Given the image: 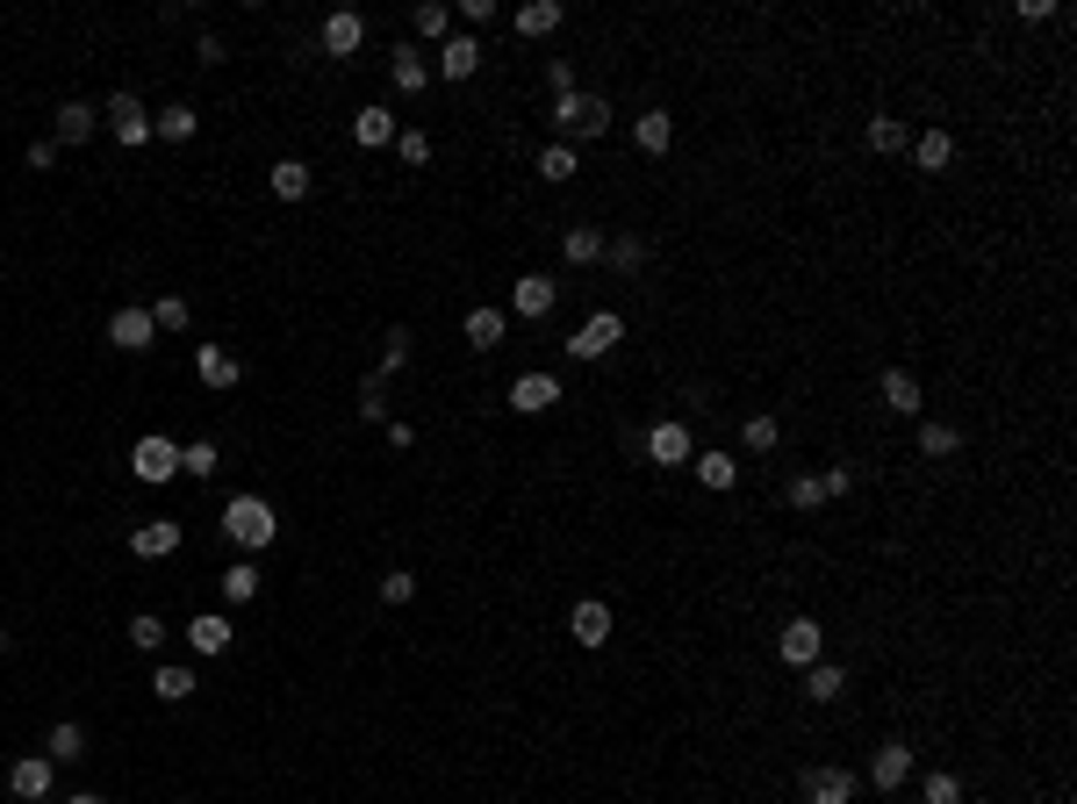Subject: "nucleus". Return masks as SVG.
I'll return each instance as SVG.
<instances>
[{"mask_svg":"<svg viewBox=\"0 0 1077 804\" xmlns=\"http://www.w3.org/2000/svg\"><path fill=\"white\" fill-rule=\"evenodd\" d=\"M8 647H14V632H0V654H8Z\"/></svg>","mask_w":1077,"mask_h":804,"instance_id":"nucleus-53","label":"nucleus"},{"mask_svg":"<svg viewBox=\"0 0 1077 804\" xmlns=\"http://www.w3.org/2000/svg\"><path fill=\"white\" fill-rule=\"evenodd\" d=\"M510 302H518V316H546L560 302V287H553V273H525L518 287H510Z\"/></svg>","mask_w":1077,"mask_h":804,"instance_id":"nucleus-22","label":"nucleus"},{"mask_svg":"<svg viewBox=\"0 0 1077 804\" xmlns=\"http://www.w3.org/2000/svg\"><path fill=\"white\" fill-rule=\"evenodd\" d=\"M632 144H640L647 159H669V144H675V115H669V109L632 115Z\"/></svg>","mask_w":1077,"mask_h":804,"instance_id":"nucleus-18","label":"nucleus"},{"mask_svg":"<svg viewBox=\"0 0 1077 804\" xmlns=\"http://www.w3.org/2000/svg\"><path fill=\"white\" fill-rule=\"evenodd\" d=\"M783 503H791V510H826L833 503L826 475H791V481H783Z\"/></svg>","mask_w":1077,"mask_h":804,"instance_id":"nucleus-32","label":"nucleus"},{"mask_svg":"<svg viewBox=\"0 0 1077 804\" xmlns=\"http://www.w3.org/2000/svg\"><path fill=\"white\" fill-rule=\"evenodd\" d=\"M546 86H553V101L575 94V65H568V58H546Z\"/></svg>","mask_w":1077,"mask_h":804,"instance_id":"nucleus-51","label":"nucleus"},{"mask_svg":"<svg viewBox=\"0 0 1077 804\" xmlns=\"http://www.w3.org/2000/svg\"><path fill=\"white\" fill-rule=\"evenodd\" d=\"M575 173H582V165H575V144H546L539 151V180H553V187H560V180H575Z\"/></svg>","mask_w":1077,"mask_h":804,"instance_id":"nucleus-41","label":"nucleus"},{"mask_svg":"<svg viewBox=\"0 0 1077 804\" xmlns=\"http://www.w3.org/2000/svg\"><path fill=\"white\" fill-rule=\"evenodd\" d=\"M963 804H992V797H963Z\"/></svg>","mask_w":1077,"mask_h":804,"instance_id":"nucleus-54","label":"nucleus"},{"mask_svg":"<svg viewBox=\"0 0 1077 804\" xmlns=\"http://www.w3.org/2000/svg\"><path fill=\"white\" fill-rule=\"evenodd\" d=\"M560 259H568V266H597L603 259V231H589V223L560 231Z\"/></svg>","mask_w":1077,"mask_h":804,"instance_id":"nucleus-27","label":"nucleus"},{"mask_svg":"<svg viewBox=\"0 0 1077 804\" xmlns=\"http://www.w3.org/2000/svg\"><path fill=\"white\" fill-rule=\"evenodd\" d=\"M603 259H611L618 273H640L647 266V245H640V237H603Z\"/></svg>","mask_w":1077,"mask_h":804,"instance_id":"nucleus-43","label":"nucleus"},{"mask_svg":"<svg viewBox=\"0 0 1077 804\" xmlns=\"http://www.w3.org/2000/svg\"><path fill=\"white\" fill-rule=\"evenodd\" d=\"M130 553L136 560H165V553H180V518H144L130 532Z\"/></svg>","mask_w":1077,"mask_h":804,"instance_id":"nucleus-15","label":"nucleus"},{"mask_svg":"<svg viewBox=\"0 0 1077 804\" xmlns=\"http://www.w3.org/2000/svg\"><path fill=\"white\" fill-rule=\"evenodd\" d=\"M353 136H359L367 151L396 144V115H388V109H359V115H353Z\"/></svg>","mask_w":1077,"mask_h":804,"instance_id":"nucleus-31","label":"nucleus"},{"mask_svg":"<svg viewBox=\"0 0 1077 804\" xmlns=\"http://www.w3.org/2000/svg\"><path fill=\"white\" fill-rule=\"evenodd\" d=\"M560 22H568V8H560V0H525L510 29H518V37H553Z\"/></svg>","mask_w":1077,"mask_h":804,"instance_id":"nucleus-23","label":"nucleus"},{"mask_svg":"<svg viewBox=\"0 0 1077 804\" xmlns=\"http://www.w3.org/2000/svg\"><path fill=\"white\" fill-rule=\"evenodd\" d=\"M905 151H913L919 173H948V165H955V136H948V130H919Z\"/></svg>","mask_w":1077,"mask_h":804,"instance_id":"nucleus-19","label":"nucleus"},{"mask_svg":"<svg viewBox=\"0 0 1077 804\" xmlns=\"http://www.w3.org/2000/svg\"><path fill=\"white\" fill-rule=\"evenodd\" d=\"M130 475L136 481H173L180 475V446H173V438H159V431L136 438V446H130Z\"/></svg>","mask_w":1077,"mask_h":804,"instance_id":"nucleus-8","label":"nucleus"},{"mask_svg":"<svg viewBox=\"0 0 1077 804\" xmlns=\"http://www.w3.org/2000/svg\"><path fill=\"white\" fill-rule=\"evenodd\" d=\"M223 539H237V546H252V553H260V546H273L281 539V518H273V503L266 496H231V503H223Z\"/></svg>","mask_w":1077,"mask_h":804,"instance_id":"nucleus-1","label":"nucleus"},{"mask_svg":"<svg viewBox=\"0 0 1077 804\" xmlns=\"http://www.w3.org/2000/svg\"><path fill=\"white\" fill-rule=\"evenodd\" d=\"M876 396H884L891 417H919L927 388H919V374H913V367H884V374H876Z\"/></svg>","mask_w":1077,"mask_h":804,"instance_id":"nucleus-9","label":"nucleus"},{"mask_svg":"<svg viewBox=\"0 0 1077 804\" xmlns=\"http://www.w3.org/2000/svg\"><path fill=\"white\" fill-rule=\"evenodd\" d=\"M475 72H481V43L475 37H446V43H438V80L460 86V80H475Z\"/></svg>","mask_w":1077,"mask_h":804,"instance_id":"nucleus-16","label":"nucleus"},{"mask_svg":"<svg viewBox=\"0 0 1077 804\" xmlns=\"http://www.w3.org/2000/svg\"><path fill=\"white\" fill-rule=\"evenodd\" d=\"M109 123H115V144H151V115H144V101H136V94H115L109 101Z\"/></svg>","mask_w":1077,"mask_h":804,"instance_id":"nucleus-17","label":"nucleus"},{"mask_svg":"<svg viewBox=\"0 0 1077 804\" xmlns=\"http://www.w3.org/2000/svg\"><path fill=\"white\" fill-rule=\"evenodd\" d=\"M216 582H223V597H231V603H252V597H260V568H252V560H231Z\"/></svg>","mask_w":1077,"mask_h":804,"instance_id":"nucleus-37","label":"nucleus"},{"mask_svg":"<svg viewBox=\"0 0 1077 804\" xmlns=\"http://www.w3.org/2000/svg\"><path fill=\"white\" fill-rule=\"evenodd\" d=\"M819 654H826V625H819L812 611H805V618H791V625L776 632V661H783V669H812Z\"/></svg>","mask_w":1077,"mask_h":804,"instance_id":"nucleus-4","label":"nucleus"},{"mask_svg":"<svg viewBox=\"0 0 1077 804\" xmlns=\"http://www.w3.org/2000/svg\"><path fill=\"white\" fill-rule=\"evenodd\" d=\"M194 374H202V388H237V359L223 353V345H202V353H194Z\"/></svg>","mask_w":1077,"mask_h":804,"instance_id":"nucleus-24","label":"nucleus"},{"mask_svg":"<svg viewBox=\"0 0 1077 804\" xmlns=\"http://www.w3.org/2000/svg\"><path fill=\"white\" fill-rule=\"evenodd\" d=\"M65 804H101V797H94V791H80V797H65Z\"/></svg>","mask_w":1077,"mask_h":804,"instance_id":"nucleus-52","label":"nucleus"},{"mask_svg":"<svg viewBox=\"0 0 1077 804\" xmlns=\"http://www.w3.org/2000/svg\"><path fill=\"white\" fill-rule=\"evenodd\" d=\"M187 295H159V302H151V324H159V330H187Z\"/></svg>","mask_w":1077,"mask_h":804,"instance_id":"nucleus-46","label":"nucleus"},{"mask_svg":"<svg viewBox=\"0 0 1077 804\" xmlns=\"http://www.w3.org/2000/svg\"><path fill=\"white\" fill-rule=\"evenodd\" d=\"M388 80H396L403 94H424V80H431V65H424V58H417V51H409V43H403V51L388 58Z\"/></svg>","mask_w":1077,"mask_h":804,"instance_id":"nucleus-36","label":"nucleus"},{"mask_svg":"<svg viewBox=\"0 0 1077 804\" xmlns=\"http://www.w3.org/2000/svg\"><path fill=\"white\" fill-rule=\"evenodd\" d=\"M640 452H647L654 467H690V460H697V438H690V424H682V417H661V424H647Z\"/></svg>","mask_w":1077,"mask_h":804,"instance_id":"nucleus-2","label":"nucleus"},{"mask_svg":"<svg viewBox=\"0 0 1077 804\" xmlns=\"http://www.w3.org/2000/svg\"><path fill=\"white\" fill-rule=\"evenodd\" d=\"M409 597H417V574H409V568L382 574V603H409Z\"/></svg>","mask_w":1077,"mask_h":804,"instance_id":"nucleus-50","label":"nucleus"},{"mask_svg":"<svg viewBox=\"0 0 1077 804\" xmlns=\"http://www.w3.org/2000/svg\"><path fill=\"white\" fill-rule=\"evenodd\" d=\"M359 417H367V424L388 417V381H382V374H367V381H359Z\"/></svg>","mask_w":1077,"mask_h":804,"instance_id":"nucleus-47","label":"nucleus"},{"mask_svg":"<svg viewBox=\"0 0 1077 804\" xmlns=\"http://www.w3.org/2000/svg\"><path fill=\"white\" fill-rule=\"evenodd\" d=\"M862 136H870V151H876V159H898V151L913 144V130H905L898 115H870V130H862Z\"/></svg>","mask_w":1077,"mask_h":804,"instance_id":"nucleus-28","label":"nucleus"},{"mask_svg":"<svg viewBox=\"0 0 1077 804\" xmlns=\"http://www.w3.org/2000/svg\"><path fill=\"white\" fill-rule=\"evenodd\" d=\"M396 151H403V165H431V136L424 130H396Z\"/></svg>","mask_w":1077,"mask_h":804,"instance_id":"nucleus-49","label":"nucleus"},{"mask_svg":"<svg viewBox=\"0 0 1077 804\" xmlns=\"http://www.w3.org/2000/svg\"><path fill=\"white\" fill-rule=\"evenodd\" d=\"M797 797L805 804H855V769H841V762H819L797 776Z\"/></svg>","mask_w":1077,"mask_h":804,"instance_id":"nucleus-7","label":"nucleus"},{"mask_svg":"<svg viewBox=\"0 0 1077 804\" xmlns=\"http://www.w3.org/2000/svg\"><path fill=\"white\" fill-rule=\"evenodd\" d=\"M955 452H963L955 424H919V460H955Z\"/></svg>","mask_w":1077,"mask_h":804,"instance_id":"nucleus-33","label":"nucleus"},{"mask_svg":"<svg viewBox=\"0 0 1077 804\" xmlns=\"http://www.w3.org/2000/svg\"><path fill=\"white\" fill-rule=\"evenodd\" d=\"M151 690H159V704H187L202 682H194V669H173V661H165V669L151 675Z\"/></svg>","mask_w":1077,"mask_h":804,"instance_id":"nucleus-35","label":"nucleus"},{"mask_svg":"<svg viewBox=\"0 0 1077 804\" xmlns=\"http://www.w3.org/2000/svg\"><path fill=\"white\" fill-rule=\"evenodd\" d=\"M553 403H560L553 374H518V381H510V409H518V417H546Z\"/></svg>","mask_w":1077,"mask_h":804,"instance_id":"nucleus-14","label":"nucleus"},{"mask_svg":"<svg viewBox=\"0 0 1077 804\" xmlns=\"http://www.w3.org/2000/svg\"><path fill=\"white\" fill-rule=\"evenodd\" d=\"M87 136H94V109H87V101H65V109H58V144H87Z\"/></svg>","mask_w":1077,"mask_h":804,"instance_id":"nucleus-38","label":"nucleus"},{"mask_svg":"<svg viewBox=\"0 0 1077 804\" xmlns=\"http://www.w3.org/2000/svg\"><path fill=\"white\" fill-rule=\"evenodd\" d=\"M109 345H115V353H151V345H159V324H151V309H115V316H109Z\"/></svg>","mask_w":1077,"mask_h":804,"instance_id":"nucleus-10","label":"nucleus"},{"mask_svg":"<svg viewBox=\"0 0 1077 804\" xmlns=\"http://www.w3.org/2000/svg\"><path fill=\"white\" fill-rule=\"evenodd\" d=\"M223 467V452L209 446V438H194V446H180V475H194V481H209Z\"/></svg>","mask_w":1077,"mask_h":804,"instance_id":"nucleus-39","label":"nucleus"},{"mask_svg":"<svg viewBox=\"0 0 1077 804\" xmlns=\"http://www.w3.org/2000/svg\"><path fill=\"white\" fill-rule=\"evenodd\" d=\"M316 43H324V58H353L359 43H367V22H359L353 8H338V14H324V29H316Z\"/></svg>","mask_w":1077,"mask_h":804,"instance_id":"nucleus-12","label":"nucleus"},{"mask_svg":"<svg viewBox=\"0 0 1077 804\" xmlns=\"http://www.w3.org/2000/svg\"><path fill=\"white\" fill-rule=\"evenodd\" d=\"M568 632H575V647H582V654H597L603 640H611V603H597V597H582L568 611Z\"/></svg>","mask_w":1077,"mask_h":804,"instance_id":"nucleus-11","label":"nucleus"},{"mask_svg":"<svg viewBox=\"0 0 1077 804\" xmlns=\"http://www.w3.org/2000/svg\"><path fill=\"white\" fill-rule=\"evenodd\" d=\"M130 647H136V654H159V647H165V618L159 611H136L130 618Z\"/></svg>","mask_w":1077,"mask_h":804,"instance_id":"nucleus-40","label":"nucleus"},{"mask_svg":"<svg viewBox=\"0 0 1077 804\" xmlns=\"http://www.w3.org/2000/svg\"><path fill=\"white\" fill-rule=\"evenodd\" d=\"M417 37H431V43H446V37H453V14L438 8V0H424V8H417Z\"/></svg>","mask_w":1077,"mask_h":804,"instance_id":"nucleus-48","label":"nucleus"},{"mask_svg":"<svg viewBox=\"0 0 1077 804\" xmlns=\"http://www.w3.org/2000/svg\"><path fill=\"white\" fill-rule=\"evenodd\" d=\"M905 783H913V740H884V747H876V762H870V791L876 797H898Z\"/></svg>","mask_w":1077,"mask_h":804,"instance_id":"nucleus-6","label":"nucleus"},{"mask_svg":"<svg viewBox=\"0 0 1077 804\" xmlns=\"http://www.w3.org/2000/svg\"><path fill=\"white\" fill-rule=\"evenodd\" d=\"M504 330H510L504 309H467V345H475V353H496V345H504Z\"/></svg>","mask_w":1077,"mask_h":804,"instance_id":"nucleus-26","label":"nucleus"},{"mask_svg":"<svg viewBox=\"0 0 1077 804\" xmlns=\"http://www.w3.org/2000/svg\"><path fill=\"white\" fill-rule=\"evenodd\" d=\"M187 640H194V654H231V618H223V611H202L187 625Z\"/></svg>","mask_w":1077,"mask_h":804,"instance_id":"nucleus-25","label":"nucleus"},{"mask_svg":"<svg viewBox=\"0 0 1077 804\" xmlns=\"http://www.w3.org/2000/svg\"><path fill=\"white\" fill-rule=\"evenodd\" d=\"M43 747H51V762H80V754H87V733H80V725H51V740H43Z\"/></svg>","mask_w":1077,"mask_h":804,"instance_id":"nucleus-42","label":"nucleus"},{"mask_svg":"<svg viewBox=\"0 0 1077 804\" xmlns=\"http://www.w3.org/2000/svg\"><path fill=\"white\" fill-rule=\"evenodd\" d=\"M690 475L704 481L711 496H733L740 489V460L733 452H719V446H697V460H690Z\"/></svg>","mask_w":1077,"mask_h":804,"instance_id":"nucleus-13","label":"nucleus"},{"mask_svg":"<svg viewBox=\"0 0 1077 804\" xmlns=\"http://www.w3.org/2000/svg\"><path fill=\"white\" fill-rule=\"evenodd\" d=\"M847 696V669L841 661H812L805 669V704H841Z\"/></svg>","mask_w":1077,"mask_h":804,"instance_id":"nucleus-21","label":"nucleus"},{"mask_svg":"<svg viewBox=\"0 0 1077 804\" xmlns=\"http://www.w3.org/2000/svg\"><path fill=\"white\" fill-rule=\"evenodd\" d=\"M919 797L927 804H963V776H955V769H934V776L919 783Z\"/></svg>","mask_w":1077,"mask_h":804,"instance_id":"nucleus-44","label":"nucleus"},{"mask_svg":"<svg viewBox=\"0 0 1077 804\" xmlns=\"http://www.w3.org/2000/svg\"><path fill=\"white\" fill-rule=\"evenodd\" d=\"M8 791L29 797V804L51 797V754H29V762H14V769H8Z\"/></svg>","mask_w":1077,"mask_h":804,"instance_id":"nucleus-20","label":"nucleus"},{"mask_svg":"<svg viewBox=\"0 0 1077 804\" xmlns=\"http://www.w3.org/2000/svg\"><path fill=\"white\" fill-rule=\"evenodd\" d=\"M553 130H560V136H603V130H611V101H603V94H568V101H553Z\"/></svg>","mask_w":1077,"mask_h":804,"instance_id":"nucleus-3","label":"nucleus"},{"mask_svg":"<svg viewBox=\"0 0 1077 804\" xmlns=\"http://www.w3.org/2000/svg\"><path fill=\"white\" fill-rule=\"evenodd\" d=\"M618 345H626V316H618V309H597V316H589V324L568 338V353H575V359H611Z\"/></svg>","mask_w":1077,"mask_h":804,"instance_id":"nucleus-5","label":"nucleus"},{"mask_svg":"<svg viewBox=\"0 0 1077 804\" xmlns=\"http://www.w3.org/2000/svg\"><path fill=\"white\" fill-rule=\"evenodd\" d=\"M266 187L281 194V202H302V194H309V165H302V159H281V165L266 173Z\"/></svg>","mask_w":1077,"mask_h":804,"instance_id":"nucleus-34","label":"nucleus"},{"mask_svg":"<svg viewBox=\"0 0 1077 804\" xmlns=\"http://www.w3.org/2000/svg\"><path fill=\"white\" fill-rule=\"evenodd\" d=\"M409 367V330L396 324V330H388V338H382V367H374V374H382V381H388V374H403Z\"/></svg>","mask_w":1077,"mask_h":804,"instance_id":"nucleus-45","label":"nucleus"},{"mask_svg":"<svg viewBox=\"0 0 1077 804\" xmlns=\"http://www.w3.org/2000/svg\"><path fill=\"white\" fill-rule=\"evenodd\" d=\"M194 130H202V115H194L187 101H173V109H165V115H151V136H165V144H187Z\"/></svg>","mask_w":1077,"mask_h":804,"instance_id":"nucleus-30","label":"nucleus"},{"mask_svg":"<svg viewBox=\"0 0 1077 804\" xmlns=\"http://www.w3.org/2000/svg\"><path fill=\"white\" fill-rule=\"evenodd\" d=\"M740 446H748V452H776L783 446V424L769 417V409H754V417H740Z\"/></svg>","mask_w":1077,"mask_h":804,"instance_id":"nucleus-29","label":"nucleus"}]
</instances>
